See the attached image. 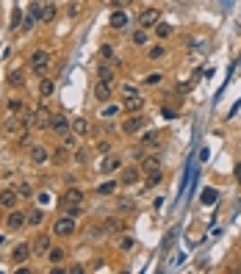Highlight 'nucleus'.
I'll use <instances>...</instances> for the list:
<instances>
[{"label":"nucleus","instance_id":"1","mask_svg":"<svg viewBox=\"0 0 241 274\" xmlns=\"http://www.w3.org/2000/svg\"><path fill=\"white\" fill-rule=\"evenodd\" d=\"M53 67V53L47 47H34L28 53V70L34 72L36 78H44Z\"/></svg>","mask_w":241,"mask_h":274},{"label":"nucleus","instance_id":"53","mask_svg":"<svg viewBox=\"0 0 241 274\" xmlns=\"http://www.w3.org/2000/svg\"><path fill=\"white\" fill-rule=\"evenodd\" d=\"M67 272H70V274H83V266H70Z\"/></svg>","mask_w":241,"mask_h":274},{"label":"nucleus","instance_id":"44","mask_svg":"<svg viewBox=\"0 0 241 274\" xmlns=\"http://www.w3.org/2000/svg\"><path fill=\"white\" fill-rule=\"evenodd\" d=\"M94 150H97L100 155H111V153H114V144H111L108 139H100L97 144H94Z\"/></svg>","mask_w":241,"mask_h":274},{"label":"nucleus","instance_id":"10","mask_svg":"<svg viewBox=\"0 0 241 274\" xmlns=\"http://www.w3.org/2000/svg\"><path fill=\"white\" fill-rule=\"evenodd\" d=\"M50 155H53V150H47L44 144H31L28 147V158L34 166H44V163H50Z\"/></svg>","mask_w":241,"mask_h":274},{"label":"nucleus","instance_id":"47","mask_svg":"<svg viewBox=\"0 0 241 274\" xmlns=\"http://www.w3.org/2000/svg\"><path fill=\"white\" fill-rule=\"evenodd\" d=\"M61 144H64L67 150H75V147H78V136H75V133L70 130V133H67L64 139H61Z\"/></svg>","mask_w":241,"mask_h":274},{"label":"nucleus","instance_id":"43","mask_svg":"<svg viewBox=\"0 0 241 274\" xmlns=\"http://www.w3.org/2000/svg\"><path fill=\"white\" fill-rule=\"evenodd\" d=\"M120 94H122V97H133V94H142V91H139V86H136V83H130V80H128V83L120 86Z\"/></svg>","mask_w":241,"mask_h":274},{"label":"nucleus","instance_id":"15","mask_svg":"<svg viewBox=\"0 0 241 274\" xmlns=\"http://www.w3.org/2000/svg\"><path fill=\"white\" fill-rule=\"evenodd\" d=\"M94 72H97V80H106V83H114V80H117V64L114 61H103V58H100Z\"/></svg>","mask_w":241,"mask_h":274},{"label":"nucleus","instance_id":"2","mask_svg":"<svg viewBox=\"0 0 241 274\" xmlns=\"http://www.w3.org/2000/svg\"><path fill=\"white\" fill-rule=\"evenodd\" d=\"M50 233H53L56 238H72V235L78 233V222H75V216H70V213H61L58 219H53Z\"/></svg>","mask_w":241,"mask_h":274},{"label":"nucleus","instance_id":"31","mask_svg":"<svg viewBox=\"0 0 241 274\" xmlns=\"http://www.w3.org/2000/svg\"><path fill=\"white\" fill-rule=\"evenodd\" d=\"M14 189H17V194H20L22 202H28V199H36V191H34V186H31L28 180H20V183L14 186Z\"/></svg>","mask_w":241,"mask_h":274},{"label":"nucleus","instance_id":"54","mask_svg":"<svg viewBox=\"0 0 241 274\" xmlns=\"http://www.w3.org/2000/svg\"><path fill=\"white\" fill-rule=\"evenodd\" d=\"M0 249H6V235H0Z\"/></svg>","mask_w":241,"mask_h":274},{"label":"nucleus","instance_id":"34","mask_svg":"<svg viewBox=\"0 0 241 274\" xmlns=\"http://www.w3.org/2000/svg\"><path fill=\"white\" fill-rule=\"evenodd\" d=\"M6 83L11 86V89H20V86L25 83V70H8Z\"/></svg>","mask_w":241,"mask_h":274},{"label":"nucleus","instance_id":"32","mask_svg":"<svg viewBox=\"0 0 241 274\" xmlns=\"http://www.w3.org/2000/svg\"><path fill=\"white\" fill-rule=\"evenodd\" d=\"M44 260H47V263H56V266H58V263H64V260H67V249H64L61 244H53V249L47 252V258H44Z\"/></svg>","mask_w":241,"mask_h":274},{"label":"nucleus","instance_id":"11","mask_svg":"<svg viewBox=\"0 0 241 274\" xmlns=\"http://www.w3.org/2000/svg\"><path fill=\"white\" fill-rule=\"evenodd\" d=\"M92 94H94V100H97L100 106H106V103H111V97H114V83H106V80H94Z\"/></svg>","mask_w":241,"mask_h":274},{"label":"nucleus","instance_id":"25","mask_svg":"<svg viewBox=\"0 0 241 274\" xmlns=\"http://www.w3.org/2000/svg\"><path fill=\"white\" fill-rule=\"evenodd\" d=\"M44 208L42 205H36V208H28V227H34V230H39L42 227V222H44Z\"/></svg>","mask_w":241,"mask_h":274},{"label":"nucleus","instance_id":"29","mask_svg":"<svg viewBox=\"0 0 241 274\" xmlns=\"http://www.w3.org/2000/svg\"><path fill=\"white\" fill-rule=\"evenodd\" d=\"M25 100L22 97H14V94H11V97L6 100V114H17V117H22V111H25Z\"/></svg>","mask_w":241,"mask_h":274},{"label":"nucleus","instance_id":"8","mask_svg":"<svg viewBox=\"0 0 241 274\" xmlns=\"http://www.w3.org/2000/svg\"><path fill=\"white\" fill-rule=\"evenodd\" d=\"M36 119H34V130H50V119H53V111L44 106V100H39L34 108Z\"/></svg>","mask_w":241,"mask_h":274},{"label":"nucleus","instance_id":"3","mask_svg":"<svg viewBox=\"0 0 241 274\" xmlns=\"http://www.w3.org/2000/svg\"><path fill=\"white\" fill-rule=\"evenodd\" d=\"M3 227H6V233H22L25 227H28V211H22V208H11V211H6Z\"/></svg>","mask_w":241,"mask_h":274},{"label":"nucleus","instance_id":"21","mask_svg":"<svg viewBox=\"0 0 241 274\" xmlns=\"http://www.w3.org/2000/svg\"><path fill=\"white\" fill-rule=\"evenodd\" d=\"M120 169H122V161H120V158H117V155H103V163H100V175H114V172H120Z\"/></svg>","mask_w":241,"mask_h":274},{"label":"nucleus","instance_id":"23","mask_svg":"<svg viewBox=\"0 0 241 274\" xmlns=\"http://www.w3.org/2000/svg\"><path fill=\"white\" fill-rule=\"evenodd\" d=\"M72 133L78 136V139H86V136L92 133L89 119H86V117H75V119H72Z\"/></svg>","mask_w":241,"mask_h":274},{"label":"nucleus","instance_id":"30","mask_svg":"<svg viewBox=\"0 0 241 274\" xmlns=\"http://www.w3.org/2000/svg\"><path fill=\"white\" fill-rule=\"evenodd\" d=\"M70 153H72V150H67L64 144H58V147L53 150V155H50V163H56V166H61V163H67V161H70V158H72Z\"/></svg>","mask_w":241,"mask_h":274},{"label":"nucleus","instance_id":"39","mask_svg":"<svg viewBox=\"0 0 241 274\" xmlns=\"http://www.w3.org/2000/svg\"><path fill=\"white\" fill-rule=\"evenodd\" d=\"M80 14H83V3L72 0L70 6H67V20H80Z\"/></svg>","mask_w":241,"mask_h":274},{"label":"nucleus","instance_id":"14","mask_svg":"<svg viewBox=\"0 0 241 274\" xmlns=\"http://www.w3.org/2000/svg\"><path fill=\"white\" fill-rule=\"evenodd\" d=\"M20 194H17V189L11 186V189H3L0 191V211H11V208H20Z\"/></svg>","mask_w":241,"mask_h":274},{"label":"nucleus","instance_id":"50","mask_svg":"<svg viewBox=\"0 0 241 274\" xmlns=\"http://www.w3.org/2000/svg\"><path fill=\"white\" fill-rule=\"evenodd\" d=\"M47 197H50L47 191H39V194H36V199H39V205H42V208H44V202H47Z\"/></svg>","mask_w":241,"mask_h":274},{"label":"nucleus","instance_id":"46","mask_svg":"<svg viewBox=\"0 0 241 274\" xmlns=\"http://www.w3.org/2000/svg\"><path fill=\"white\" fill-rule=\"evenodd\" d=\"M22 20H25V14H22L20 8H17L14 14H11V22H8V28H11V31H17V28L22 25Z\"/></svg>","mask_w":241,"mask_h":274},{"label":"nucleus","instance_id":"4","mask_svg":"<svg viewBox=\"0 0 241 274\" xmlns=\"http://www.w3.org/2000/svg\"><path fill=\"white\" fill-rule=\"evenodd\" d=\"M53 233H36L34 238H31V252H34V258L36 260H42V258H47V252L53 249Z\"/></svg>","mask_w":241,"mask_h":274},{"label":"nucleus","instance_id":"41","mask_svg":"<svg viewBox=\"0 0 241 274\" xmlns=\"http://www.w3.org/2000/svg\"><path fill=\"white\" fill-rule=\"evenodd\" d=\"M136 208V202L130 197H117V213H130Z\"/></svg>","mask_w":241,"mask_h":274},{"label":"nucleus","instance_id":"9","mask_svg":"<svg viewBox=\"0 0 241 274\" xmlns=\"http://www.w3.org/2000/svg\"><path fill=\"white\" fill-rule=\"evenodd\" d=\"M86 199V191L80 186H67L61 191V197H58V205H80Z\"/></svg>","mask_w":241,"mask_h":274},{"label":"nucleus","instance_id":"45","mask_svg":"<svg viewBox=\"0 0 241 274\" xmlns=\"http://www.w3.org/2000/svg\"><path fill=\"white\" fill-rule=\"evenodd\" d=\"M61 213H70V216L78 219L80 213H83V202H80V205H61Z\"/></svg>","mask_w":241,"mask_h":274},{"label":"nucleus","instance_id":"26","mask_svg":"<svg viewBox=\"0 0 241 274\" xmlns=\"http://www.w3.org/2000/svg\"><path fill=\"white\" fill-rule=\"evenodd\" d=\"M139 166H142V172L147 175V172H153V169H161V155L158 153H150V155H144L142 161H139Z\"/></svg>","mask_w":241,"mask_h":274},{"label":"nucleus","instance_id":"37","mask_svg":"<svg viewBox=\"0 0 241 274\" xmlns=\"http://www.w3.org/2000/svg\"><path fill=\"white\" fill-rule=\"evenodd\" d=\"M89 153H92L89 147H75L72 150V163H75V166H86V163H89Z\"/></svg>","mask_w":241,"mask_h":274},{"label":"nucleus","instance_id":"20","mask_svg":"<svg viewBox=\"0 0 241 274\" xmlns=\"http://www.w3.org/2000/svg\"><path fill=\"white\" fill-rule=\"evenodd\" d=\"M36 94H39V100H50L53 94H56V80L53 78H39V86H36Z\"/></svg>","mask_w":241,"mask_h":274},{"label":"nucleus","instance_id":"22","mask_svg":"<svg viewBox=\"0 0 241 274\" xmlns=\"http://www.w3.org/2000/svg\"><path fill=\"white\" fill-rule=\"evenodd\" d=\"M22 130V119L17 114H6V119H3V133L6 136H17Z\"/></svg>","mask_w":241,"mask_h":274},{"label":"nucleus","instance_id":"48","mask_svg":"<svg viewBox=\"0 0 241 274\" xmlns=\"http://www.w3.org/2000/svg\"><path fill=\"white\" fill-rule=\"evenodd\" d=\"M158 83H163V75H161V72H153V75L144 78V86H158Z\"/></svg>","mask_w":241,"mask_h":274},{"label":"nucleus","instance_id":"18","mask_svg":"<svg viewBox=\"0 0 241 274\" xmlns=\"http://www.w3.org/2000/svg\"><path fill=\"white\" fill-rule=\"evenodd\" d=\"M128 22H130V14L125 8H114L111 14H108V28H114V31H122Z\"/></svg>","mask_w":241,"mask_h":274},{"label":"nucleus","instance_id":"13","mask_svg":"<svg viewBox=\"0 0 241 274\" xmlns=\"http://www.w3.org/2000/svg\"><path fill=\"white\" fill-rule=\"evenodd\" d=\"M28 258H34L31 241H17V244L11 246V263H28Z\"/></svg>","mask_w":241,"mask_h":274},{"label":"nucleus","instance_id":"52","mask_svg":"<svg viewBox=\"0 0 241 274\" xmlns=\"http://www.w3.org/2000/svg\"><path fill=\"white\" fill-rule=\"evenodd\" d=\"M233 175H236V183L241 186V163H236V169H233Z\"/></svg>","mask_w":241,"mask_h":274},{"label":"nucleus","instance_id":"12","mask_svg":"<svg viewBox=\"0 0 241 274\" xmlns=\"http://www.w3.org/2000/svg\"><path fill=\"white\" fill-rule=\"evenodd\" d=\"M100 227L106 230V235H120V233H125V219H122V213H117V216H106L103 222H100Z\"/></svg>","mask_w":241,"mask_h":274},{"label":"nucleus","instance_id":"38","mask_svg":"<svg viewBox=\"0 0 241 274\" xmlns=\"http://www.w3.org/2000/svg\"><path fill=\"white\" fill-rule=\"evenodd\" d=\"M133 246H136V238H133V235H128V233H120L117 249H120V252H133Z\"/></svg>","mask_w":241,"mask_h":274},{"label":"nucleus","instance_id":"36","mask_svg":"<svg viewBox=\"0 0 241 274\" xmlns=\"http://www.w3.org/2000/svg\"><path fill=\"white\" fill-rule=\"evenodd\" d=\"M166 53H169V50H166V44H161V42H156V44H150V47H147V58H150V61H161Z\"/></svg>","mask_w":241,"mask_h":274},{"label":"nucleus","instance_id":"7","mask_svg":"<svg viewBox=\"0 0 241 274\" xmlns=\"http://www.w3.org/2000/svg\"><path fill=\"white\" fill-rule=\"evenodd\" d=\"M70 130H72V119H70V117H67L64 111H53V119H50V133L58 136V139H64Z\"/></svg>","mask_w":241,"mask_h":274},{"label":"nucleus","instance_id":"17","mask_svg":"<svg viewBox=\"0 0 241 274\" xmlns=\"http://www.w3.org/2000/svg\"><path fill=\"white\" fill-rule=\"evenodd\" d=\"M120 106H122V111H125V114H142L147 103H144L142 94H133V97H122Z\"/></svg>","mask_w":241,"mask_h":274},{"label":"nucleus","instance_id":"5","mask_svg":"<svg viewBox=\"0 0 241 274\" xmlns=\"http://www.w3.org/2000/svg\"><path fill=\"white\" fill-rule=\"evenodd\" d=\"M144 127H147V117H144V114H128V117L122 119V125H120V133L139 136Z\"/></svg>","mask_w":241,"mask_h":274},{"label":"nucleus","instance_id":"28","mask_svg":"<svg viewBox=\"0 0 241 274\" xmlns=\"http://www.w3.org/2000/svg\"><path fill=\"white\" fill-rule=\"evenodd\" d=\"M142 183H144V189H156V186H161V183H163V166H161V169H153V172H147Z\"/></svg>","mask_w":241,"mask_h":274},{"label":"nucleus","instance_id":"51","mask_svg":"<svg viewBox=\"0 0 241 274\" xmlns=\"http://www.w3.org/2000/svg\"><path fill=\"white\" fill-rule=\"evenodd\" d=\"M202 202H205V205H211V202H213V191H211V189L205 191V197H202Z\"/></svg>","mask_w":241,"mask_h":274},{"label":"nucleus","instance_id":"24","mask_svg":"<svg viewBox=\"0 0 241 274\" xmlns=\"http://www.w3.org/2000/svg\"><path fill=\"white\" fill-rule=\"evenodd\" d=\"M117 189H120V177H117V180H103L97 189H94V194H97V197H114Z\"/></svg>","mask_w":241,"mask_h":274},{"label":"nucleus","instance_id":"27","mask_svg":"<svg viewBox=\"0 0 241 274\" xmlns=\"http://www.w3.org/2000/svg\"><path fill=\"white\" fill-rule=\"evenodd\" d=\"M139 144H142L144 150H147V147H158V144H161V130H144L142 139H139Z\"/></svg>","mask_w":241,"mask_h":274},{"label":"nucleus","instance_id":"6","mask_svg":"<svg viewBox=\"0 0 241 274\" xmlns=\"http://www.w3.org/2000/svg\"><path fill=\"white\" fill-rule=\"evenodd\" d=\"M142 180H144V172L139 163H128V166L120 169V186H125V189H133Z\"/></svg>","mask_w":241,"mask_h":274},{"label":"nucleus","instance_id":"49","mask_svg":"<svg viewBox=\"0 0 241 274\" xmlns=\"http://www.w3.org/2000/svg\"><path fill=\"white\" fill-rule=\"evenodd\" d=\"M144 155H147V153H144V147H142V144H139V147H133V150H130V158H133V161H142Z\"/></svg>","mask_w":241,"mask_h":274},{"label":"nucleus","instance_id":"40","mask_svg":"<svg viewBox=\"0 0 241 274\" xmlns=\"http://www.w3.org/2000/svg\"><path fill=\"white\" fill-rule=\"evenodd\" d=\"M97 53H100V58H103V61H114V58H117V50H114L111 42H103Z\"/></svg>","mask_w":241,"mask_h":274},{"label":"nucleus","instance_id":"33","mask_svg":"<svg viewBox=\"0 0 241 274\" xmlns=\"http://www.w3.org/2000/svg\"><path fill=\"white\" fill-rule=\"evenodd\" d=\"M56 17H58V6L47 0V3L42 6V22H44V25H53V22H56Z\"/></svg>","mask_w":241,"mask_h":274},{"label":"nucleus","instance_id":"19","mask_svg":"<svg viewBox=\"0 0 241 274\" xmlns=\"http://www.w3.org/2000/svg\"><path fill=\"white\" fill-rule=\"evenodd\" d=\"M158 22H161V11H158V8H144L142 14H139V25L147 31H153Z\"/></svg>","mask_w":241,"mask_h":274},{"label":"nucleus","instance_id":"42","mask_svg":"<svg viewBox=\"0 0 241 274\" xmlns=\"http://www.w3.org/2000/svg\"><path fill=\"white\" fill-rule=\"evenodd\" d=\"M120 111H122V106H117V103H106V106L100 108V117H103V119H111V117H117Z\"/></svg>","mask_w":241,"mask_h":274},{"label":"nucleus","instance_id":"16","mask_svg":"<svg viewBox=\"0 0 241 274\" xmlns=\"http://www.w3.org/2000/svg\"><path fill=\"white\" fill-rule=\"evenodd\" d=\"M150 42H153V31L142 28V25H139V28L130 34V44H133V47H139V50L150 47Z\"/></svg>","mask_w":241,"mask_h":274},{"label":"nucleus","instance_id":"35","mask_svg":"<svg viewBox=\"0 0 241 274\" xmlns=\"http://www.w3.org/2000/svg\"><path fill=\"white\" fill-rule=\"evenodd\" d=\"M172 34H175V31H172V25H169V22H158L156 28H153V36H156L158 42H166V39H169Z\"/></svg>","mask_w":241,"mask_h":274}]
</instances>
